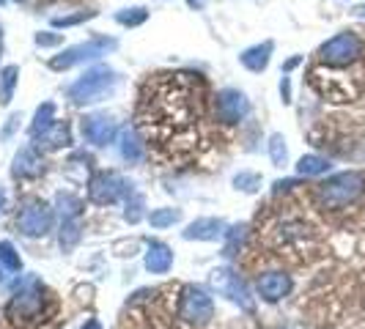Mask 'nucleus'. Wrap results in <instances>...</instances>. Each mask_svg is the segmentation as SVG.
<instances>
[{
    "instance_id": "obj_1",
    "label": "nucleus",
    "mask_w": 365,
    "mask_h": 329,
    "mask_svg": "<svg viewBox=\"0 0 365 329\" xmlns=\"http://www.w3.org/2000/svg\"><path fill=\"white\" fill-rule=\"evenodd\" d=\"M201 83L192 74H160L143 91L140 127L148 140L168 148H187L198 137Z\"/></svg>"
},
{
    "instance_id": "obj_2",
    "label": "nucleus",
    "mask_w": 365,
    "mask_h": 329,
    "mask_svg": "<svg viewBox=\"0 0 365 329\" xmlns=\"http://www.w3.org/2000/svg\"><path fill=\"white\" fill-rule=\"evenodd\" d=\"M363 176L360 173H341L335 179H329L319 187V201L327 209H341L349 206L351 201H357L363 195Z\"/></svg>"
},
{
    "instance_id": "obj_3",
    "label": "nucleus",
    "mask_w": 365,
    "mask_h": 329,
    "mask_svg": "<svg viewBox=\"0 0 365 329\" xmlns=\"http://www.w3.org/2000/svg\"><path fill=\"white\" fill-rule=\"evenodd\" d=\"M360 55H363V41L354 36V33H341V36L329 38L327 44L319 50L322 63L335 66V69H344L349 63H354Z\"/></svg>"
},
{
    "instance_id": "obj_4",
    "label": "nucleus",
    "mask_w": 365,
    "mask_h": 329,
    "mask_svg": "<svg viewBox=\"0 0 365 329\" xmlns=\"http://www.w3.org/2000/svg\"><path fill=\"white\" fill-rule=\"evenodd\" d=\"M215 313L212 299L201 291V288H187L182 296V318L192 321V324H206Z\"/></svg>"
},
{
    "instance_id": "obj_5",
    "label": "nucleus",
    "mask_w": 365,
    "mask_h": 329,
    "mask_svg": "<svg viewBox=\"0 0 365 329\" xmlns=\"http://www.w3.org/2000/svg\"><path fill=\"white\" fill-rule=\"evenodd\" d=\"M19 228H22L28 236L44 234V231L50 228V212H47V206H41V203L28 206V209L19 214Z\"/></svg>"
},
{
    "instance_id": "obj_6",
    "label": "nucleus",
    "mask_w": 365,
    "mask_h": 329,
    "mask_svg": "<svg viewBox=\"0 0 365 329\" xmlns=\"http://www.w3.org/2000/svg\"><path fill=\"white\" fill-rule=\"evenodd\" d=\"M289 291H292V280H289L286 274L269 272V274H264V277H258V293H261L264 299H269V302L283 299Z\"/></svg>"
},
{
    "instance_id": "obj_7",
    "label": "nucleus",
    "mask_w": 365,
    "mask_h": 329,
    "mask_svg": "<svg viewBox=\"0 0 365 329\" xmlns=\"http://www.w3.org/2000/svg\"><path fill=\"white\" fill-rule=\"evenodd\" d=\"M170 250L165 247V244H151V250H148V258H146V266L151 272H165L168 266H170Z\"/></svg>"
},
{
    "instance_id": "obj_8",
    "label": "nucleus",
    "mask_w": 365,
    "mask_h": 329,
    "mask_svg": "<svg viewBox=\"0 0 365 329\" xmlns=\"http://www.w3.org/2000/svg\"><path fill=\"white\" fill-rule=\"evenodd\" d=\"M220 225L217 219H201V222H195V225H190V231H187V239H217L220 236Z\"/></svg>"
},
{
    "instance_id": "obj_9",
    "label": "nucleus",
    "mask_w": 365,
    "mask_h": 329,
    "mask_svg": "<svg viewBox=\"0 0 365 329\" xmlns=\"http://www.w3.org/2000/svg\"><path fill=\"white\" fill-rule=\"evenodd\" d=\"M327 167H329L327 160H322V157H302L299 173H305V176H319V173H324Z\"/></svg>"
},
{
    "instance_id": "obj_10",
    "label": "nucleus",
    "mask_w": 365,
    "mask_h": 329,
    "mask_svg": "<svg viewBox=\"0 0 365 329\" xmlns=\"http://www.w3.org/2000/svg\"><path fill=\"white\" fill-rule=\"evenodd\" d=\"M0 261H3V263H6L11 272H17V269H19V258L14 256V247H11L9 241H3V244H0Z\"/></svg>"
},
{
    "instance_id": "obj_11",
    "label": "nucleus",
    "mask_w": 365,
    "mask_h": 329,
    "mask_svg": "<svg viewBox=\"0 0 365 329\" xmlns=\"http://www.w3.org/2000/svg\"><path fill=\"white\" fill-rule=\"evenodd\" d=\"M179 219V212H163V214H154L151 222L154 225H168V222H176Z\"/></svg>"
},
{
    "instance_id": "obj_12",
    "label": "nucleus",
    "mask_w": 365,
    "mask_h": 329,
    "mask_svg": "<svg viewBox=\"0 0 365 329\" xmlns=\"http://www.w3.org/2000/svg\"><path fill=\"white\" fill-rule=\"evenodd\" d=\"M272 154H274V162H280V160H286V148H280V137H274L272 140Z\"/></svg>"
},
{
    "instance_id": "obj_13",
    "label": "nucleus",
    "mask_w": 365,
    "mask_h": 329,
    "mask_svg": "<svg viewBox=\"0 0 365 329\" xmlns=\"http://www.w3.org/2000/svg\"><path fill=\"white\" fill-rule=\"evenodd\" d=\"M86 329H99V324H96V321H88V324H86Z\"/></svg>"
},
{
    "instance_id": "obj_14",
    "label": "nucleus",
    "mask_w": 365,
    "mask_h": 329,
    "mask_svg": "<svg viewBox=\"0 0 365 329\" xmlns=\"http://www.w3.org/2000/svg\"><path fill=\"white\" fill-rule=\"evenodd\" d=\"M0 206H3V192H0Z\"/></svg>"
}]
</instances>
